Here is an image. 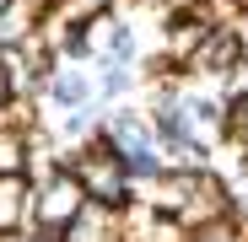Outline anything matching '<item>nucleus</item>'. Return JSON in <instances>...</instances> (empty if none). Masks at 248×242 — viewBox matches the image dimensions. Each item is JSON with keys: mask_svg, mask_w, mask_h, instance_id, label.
<instances>
[{"mask_svg": "<svg viewBox=\"0 0 248 242\" xmlns=\"http://www.w3.org/2000/svg\"><path fill=\"white\" fill-rule=\"evenodd\" d=\"M108 6H113V0H81V11H87V16H103Z\"/></svg>", "mask_w": 248, "mask_h": 242, "instance_id": "3", "label": "nucleus"}, {"mask_svg": "<svg viewBox=\"0 0 248 242\" xmlns=\"http://www.w3.org/2000/svg\"><path fill=\"white\" fill-rule=\"evenodd\" d=\"M6 92H11V75H6V65H0V102H6Z\"/></svg>", "mask_w": 248, "mask_h": 242, "instance_id": "4", "label": "nucleus"}, {"mask_svg": "<svg viewBox=\"0 0 248 242\" xmlns=\"http://www.w3.org/2000/svg\"><path fill=\"white\" fill-rule=\"evenodd\" d=\"M54 97H60V102H81V97H87V75L65 70V75L54 81Z\"/></svg>", "mask_w": 248, "mask_h": 242, "instance_id": "2", "label": "nucleus"}, {"mask_svg": "<svg viewBox=\"0 0 248 242\" xmlns=\"http://www.w3.org/2000/svg\"><path fill=\"white\" fill-rule=\"evenodd\" d=\"M44 11H49V0H0V49L27 43L32 27L44 22Z\"/></svg>", "mask_w": 248, "mask_h": 242, "instance_id": "1", "label": "nucleus"}]
</instances>
